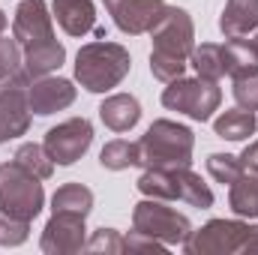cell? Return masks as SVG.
Returning <instances> with one entry per match:
<instances>
[{
    "label": "cell",
    "instance_id": "e0dca14e",
    "mask_svg": "<svg viewBox=\"0 0 258 255\" xmlns=\"http://www.w3.org/2000/svg\"><path fill=\"white\" fill-rule=\"evenodd\" d=\"M99 117H102V123L111 129V132H129V129L141 120V105L129 93H114V96L102 99Z\"/></svg>",
    "mask_w": 258,
    "mask_h": 255
},
{
    "label": "cell",
    "instance_id": "ffe728a7",
    "mask_svg": "<svg viewBox=\"0 0 258 255\" xmlns=\"http://www.w3.org/2000/svg\"><path fill=\"white\" fill-rule=\"evenodd\" d=\"M228 204H231L234 216L258 219V171H243L228 186Z\"/></svg>",
    "mask_w": 258,
    "mask_h": 255
},
{
    "label": "cell",
    "instance_id": "d4e9b609",
    "mask_svg": "<svg viewBox=\"0 0 258 255\" xmlns=\"http://www.w3.org/2000/svg\"><path fill=\"white\" fill-rule=\"evenodd\" d=\"M99 162L108 171H123V168L138 165V141H123V138L108 141L99 153Z\"/></svg>",
    "mask_w": 258,
    "mask_h": 255
},
{
    "label": "cell",
    "instance_id": "4316f807",
    "mask_svg": "<svg viewBox=\"0 0 258 255\" xmlns=\"http://www.w3.org/2000/svg\"><path fill=\"white\" fill-rule=\"evenodd\" d=\"M21 72V51H18V42L15 36H3L0 33V87L9 84L15 75Z\"/></svg>",
    "mask_w": 258,
    "mask_h": 255
},
{
    "label": "cell",
    "instance_id": "3957f363",
    "mask_svg": "<svg viewBox=\"0 0 258 255\" xmlns=\"http://www.w3.org/2000/svg\"><path fill=\"white\" fill-rule=\"evenodd\" d=\"M195 135L189 126L174 120H153L138 138V165L141 168H180L192 162Z\"/></svg>",
    "mask_w": 258,
    "mask_h": 255
},
{
    "label": "cell",
    "instance_id": "6da1fadb",
    "mask_svg": "<svg viewBox=\"0 0 258 255\" xmlns=\"http://www.w3.org/2000/svg\"><path fill=\"white\" fill-rule=\"evenodd\" d=\"M153 51H150V72L159 81H174L186 72L189 54L195 48V24L186 9L168 6L159 24L150 30Z\"/></svg>",
    "mask_w": 258,
    "mask_h": 255
},
{
    "label": "cell",
    "instance_id": "30bf717a",
    "mask_svg": "<svg viewBox=\"0 0 258 255\" xmlns=\"http://www.w3.org/2000/svg\"><path fill=\"white\" fill-rule=\"evenodd\" d=\"M27 72L21 69L9 84L0 87V144L21 138L30 129V102H27Z\"/></svg>",
    "mask_w": 258,
    "mask_h": 255
},
{
    "label": "cell",
    "instance_id": "f546056e",
    "mask_svg": "<svg viewBox=\"0 0 258 255\" xmlns=\"http://www.w3.org/2000/svg\"><path fill=\"white\" fill-rule=\"evenodd\" d=\"M30 237V222L0 210V246H21Z\"/></svg>",
    "mask_w": 258,
    "mask_h": 255
},
{
    "label": "cell",
    "instance_id": "52a82bcc",
    "mask_svg": "<svg viewBox=\"0 0 258 255\" xmlns=\"http://www.w3.org/2000/svg\"><path fill=\"white\" fill-rule=\"evenodd\" d=\"M219 102H222L219 84L210 81V78H201V75H195V78L180 75V78L168 81V87L162 90V105L168 111H180V114L192 117L198 123L210 120L213 111L219 108Z\"/></svg>",
    "mask_w": 258,
    "mask_h": 255
},
{
    "label": "cell",
    "instance_id": "484cf974",
    "mask_svg": "<svg viewBox=\"0 0 258 255\" xmlns=\"http://www.w3.org/2000/svg\"><path fill=\"white\" fill-rule=\"evenodd\" d=\"M207 171H210V177H213L216 183L231 186L246 168H243L240 156H231V153H210V156H207Z\"/></svg>",
    "mask_w": 258,
    "mask_h": 255
},
{
    "label": "cell",
    "instance_id": "5b68a950",
    "mask_svg": "<svg viewBox=\"0 0 258 255\" xmlns=\"http://www.w3.org/2000/svg\"><path fill=\"white\" fill-rule=\"evenodd\" d=\"M45 207V189L36 174L21 168L15 159L0 165V210L33 222Z\"/></svg>",
    "mask_w": 258,
    "mask_h": 255
},
{
    "label": "cell",
    "instance_id": "4dcf8cb0",
    "mask_svg": "<svg viewBox=\"0 0 258 255\" xmlns=\"http://www.w3.org/2000/svg\"><path fill=\"white\" fill-rule=\"evenodd\" d=\"M168 249L165 243H159V240H153V237H147V234H141V231H132L126 237V252H156L162 255Z\"/></svg>",
    "mask_w": 258,
    "mask_h": 255
},
{
    "label": "cell",
    "instance_id": "9c48e42d",
    "mask_svg": "<svg viewBox=\"0 0 258 255\" xmlns=\"http://www.w3.org/2000/svg\"><path fill=\"white\" fill-rule=\"evenodd\" d=\"M42 144L57 165H75L93 144V126L87 117H69L48 129Z\"/></svg>",
    "mask_w": 258,
    "mask_h": 255
},
{
    "label": "cell",
    "instance_id": "1f68e13d",
    "mask_svg": "<svg viewBox=\"0 0 258 255\" xmlns=\"http://www.w3.org/2000/svg\"><path fill=\"white\" fill-rule=\"evenodd\" d=\"M240 162H243L246 171H258V141L246 144V150L240 153Z\"/></svg>",
    "mask_w": 258,
    "mask_h": 255
},
{
    "label": "cell",
    "instance_id": "d6986e66",
    "mask_svg": "<svg viewBox=\"0 0 258 255\" xmlns=\"http://www.w3.org/2000/svg\"><path fill=\"white\" fill-rule=\"evenodd\" d=\"M222 66L225 75L237 78L258 69V45L255 39H243V36H228V42L222 45Z\"/></svg>",
    "mask_w": 258,
    "mask_h": 255
},
{
    "label": "cell",
    "instance_id": "277c9868",
    "mask_svg": "<svg viewBox=\"0 0 258 255\" xmlns=\"http://www.w3.org/2000/svg\"><path fill=\"white\" fill-rule=\"evenodd\" d=\"M138 192L144 198H162V201H186L192 207H213V189L195 174L189 165L180 168H144L138 177Z\"/></svg>",
    "mask_w": 258,
    "mask_h": 255
},
{
    "label": "cell",
    "instance_id": "8992f818",
    "mask_svg": "<svg viewBox=\"0 0 258 255\" xmlns=\"http://www.w3.org/2000/svg\"><path fill=\"white\" fill-rule=\"evenodd\" d=\"M132 231H141L165 246H183L192 234V222L162 198H144L132 210Z\"/></svg>",
    "mask_w": 258,
    "mask_h": 255
},
{
    "label": "cell",
    "instance_id": "7402d4cb",
    "mask_svg": "<svg viewBox=\"0 0 258 255\" xmlns=\"http://www.w3.org/2000/svg\"><path fill=\"white\" fill-rule=\"evenodd\" d=\"M54 210L87 216V213L93 210V192L87 189L84 183H63L60 189L51 195V213H54Z\"/></svg>",
    "mask_w": 258,
    "mask_h": 255
},
{
    "label": "cell",
    "instance_id": "603a6c76",
    "mask_svg": "<svg viewBox=\"0 0 258 255\" xmlns=\"http://www.w3.org/2000/svg\"><path fill=\"white\" fill-rule=\"evenodd\" d=\"M21 168H27L30 174H36L39 180H48L51 174H54V159L48 156V150H45V144H33V141H24V144H18V150H15V156H12Z\"/></svg>",
    "mask_w": 258,
    "mask_h": 255
},
{
    "label": "cell",
    "instance_id": "ba28073f",
    "mask_svg": "<svg viewBox=\"0 0 258 255\" xmlns=\"http://www.w3.org/2000/svg\"><path fill=\"white\" fill-rule=\"evenodd\" d=\"M255 225L243 219H210L198 231L192 228L189 240L183 243L186 255H231V252H246L249 237Z\"/></svg>",
    "mask_w": 258,
    "mask_h": 255
},
{
    "label": "cell",
    "instance_id": "7a4b0ae2",
    "mask_svg": "<svg viewBox=\"0 0 258 255\" xmlns=\"http://www.w3.org/2000/svg\"><path fill=\"white\" fill-rule=\"evenodd\" d=\"M132 69V57L120 42H87L75 54V78L90 93H108Z\"/></svg>",
    "mask_w": 258,
    "mask_h": 255
},
{
    "label": "cell",
    "instance_id": "5bb4252c",
    "mask_svg": "<svg viewBox=\"0 0 258 255\" xmlns=\"http://www.w3.org/2000/svg\"><path fill=\"white\" fill-rule=\"evenodd\" d=\"M27 102H30V111L39 114V117H48L54 111H63L75 102V87L72 81L66 78H33L27 84Z\"/></svg>",
    "mask_w": 258,
    "mask_h": 255
},
{
    "label": "cell",
    "instance_id": "d6a6232c",
    "mask_svg": "<svg viewBox=\"0 0 258 255\" xmlns=\"http://www.w3.org/2000/svg\"><path fill=\"white\" fill-rule=\"evenodd\" d=\"M6 30V15H3V9H0V33Z\"/></svg>",
    "mask_w": 258,
    "mask_h": 255
},
{
    "label": "cell",
    "instance_id": "2e32d148",
    "mask_svg": "<svg viewBox=\"0 0 258 255\" xmlns=\"http://www.w3.org/2000/svg\"><path fill=\"white\" fill-rule=\"evenodd\" d=\"M66 60V48L57 39H45V42H36V45H27L24 48V60L21 69L27 72V78H42V75H51L54 69H60Z\"/></svg>",
    "mask_w": 258,
    "mask_h": 255
},
{
    "label": "cell",
    "instance_id": "f1b7e54d",
    "mask_svg": "<svg viewBox=\"0 0 258 255\" xmlns=\"http://www.w3.org/2000/svg\"><path fill=\"white\" fill-rule=\"evenodd\" d=\"M87 252H105V255H120L126 252V237H120V231L114 228H99L93 231V237L84 243Z\"/></svg>",
    "mask_w": 258,
    "mask_h": 255
},
{
    "label": "cell",
    "instance_id": "8fae6325",
    "mask_svg": "<svg viewBox=\"0 0 258 255\" xmlns=\"http://www.w3.org/2000/svg\"><path fill=\"white\" fill-rule=\"evenodd\" d=\"M84 219L87 216H78V213H63V210H54L51 219L45 222L42 228V237H39V249L45 255H75L84 249Z\"/></svg>",
    "mask_w": 258,
    "mask_h": 255
},
{
    "label": "cell",
    "instance_id": "836d02e7",
    "mask_svg": "<svg viewBox=\"0 0 258 255\" xmlns=\"http://www.w3.org/2000/svg\"><path fill=\"white\" fill-rule=\"evenodd\" d=\"M255 45H258V36H255Z\"/></svg>",
    "mask_w": 258,
    "mask_h": 255
},
{
    "label": "cell",
    "instance_id": "ac0fdd59",
    "mask_svg": "<svg viewBox=\"0 0 258 255\" xmlns=\"http://www.w3.org/2000/svg\"><path fill=\"white\" fill-rule=\"evenodd\" d=\"M219 30L225 36H246L258 30V0H228L219 15Z\"/></svg>",
    "mask_w": 258,
    "mask_h": 255
},
{
    "label": "cell",
    "instance_id": "cb8c5ba5",
    "mask_svg": "<svg viewBox=\"0 0 258 255\" xmlns=\"http://www.w3.org/2000/svg\"><path fill=\"white\" fill-rule=\"evenodd\" d=\"M189 63L195 66V72L201 78H210V81H219L225 75V66H222V45L216 42H201L195 45L192 54H189Z\"/></svg>",
    "mask_w": 258,
    "mask_h": 255
},
{
    "label": "cell",
    "instance_id": "44dd1931",
    "mask_svg": "<svg viewBox=\"0 0 258 255\" xmlns=\"http://www.w3.org/2000/svg\"><path fill=\"white\" fill-rule=\"evenodd\" d=\"M258 120L252 111H246V108H234V111H222L216 120H213V132L219 135V138H225V141H246L252 132H255Z\"/></svg>",
    "mask_w": 258,
    "mask_h": 255
},
{
    "label": "cell",
    "instance_id": "83f0119b",
    "mask_svg": "<svg viewBox=\"0 0 258 255\" xmlns=\"http://www.w3.org/2000/svg\"><path fill=\"white\" fill-rule=\"evenodd\" d=\"M231 93H234V102H237L240 108L258 111V69L246 72V75H237Z\"/></svg>",
    "mask_w": 258,
    "mask_h": 255
},
{
    "label": "cell",
    "instance_id": "9a60e30c",
    "mask_svg": "<svg viewBox=\"0 0 258 255\" xmlns=\"http://www.w3.org/2000/svg\"><path fill=\"white\" fill-rule=\"evenodd\" d=\"M51 12H54L57 24L69 36H84V33L96 30V6H93V0H54Z\"/></svg>",
    "mask_w": 258,
    "mask_h": 255
},
{
    "label": "cell",
    "instance_id": "7c38bea8",
    "mask_svg": "<svg viewBox=\"0 0 258 255\" xmlns=\"http://www.w3.org/2000/svg\"><path fill=\"white\" fill-rule=\"evenodd\" d=\"M102 3L114 18V24L129 36L150 33L168 9L165 0H102Z\"/></svg>",
    "mask_w": 258,
    "mask_h": 255
},
{
    "label": "cell",
    "instance_id": "4fadbf2b",
    "mask_svg": "<svg viewBox=\"0 0 258 255\" xmlns=\"http://www.w3.org/2000/svg\"><path fill=\"white\" fill-rule=\"evenodd\" d=\"M12 36L18 45H36L54 39V15H48L45 0H21L12 18Z\"/></svg>",
    "mask_w": 258,
    "mask_h": 255
}]
</instances>
